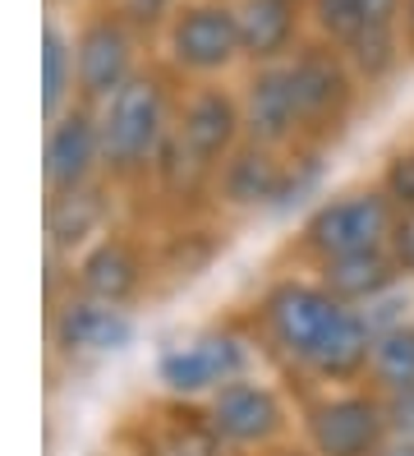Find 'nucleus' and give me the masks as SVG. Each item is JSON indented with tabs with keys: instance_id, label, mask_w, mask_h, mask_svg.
Segmentation results:
<instances>
[{
	"instance_id": "f257e3e1",
	"label": "nucleus",
	"mask_w": 414,
	"mask_h": 456,
	"mask_svg": "<svg viewBox=\"0 0 414 456\" xmlns=\"http://www.w3.org/2000/svg\"><path fill=\"white\" fill-rule=\"evenodd\" d=\"M263 369L295 392L369 383L373 328L354 305L337 300L313 273L272 258L267 273L235 300Z\"/></svg>"
},
{
	"instance_id": "f03ea898",
	"label": "nucleus",
	"mask_w": 414,
	"mask_h": 456,
	"mask_svg": "<svg viewBox=\"0 0 414 456\" xmlns=\"http://www.w3.org/2000/svg\"><path fill=\"white\" fill-rule=\"evenodd\" d=\"M175 102H180V84L157 61H148L116 97L97 106L101 175L116 184L125 199H134L148 184L166 139H171Z\"/></svg>"
},
{
	"instance_id": "7ed1b4c3",
	"label": "nucleus",
	"mask_w": 414,
	"mask_h": 456,
	"mask_svg": "<svg viewBox=\"0 0 414 456\" xmlns=\"http://www.w3.org/2000/svg\"><path fill=\"white\" fill-rule=\"evenodd\" d=\"M327 157L331 152H313V148L281 152V148H263L254 139H244L212 180V212L226 217L231 226L304 212L313 199H322Z\"/></svg>"
},
{
	"instance_id": "20e7f679",
	"label": "nucleus",
	"mask_w": 414,
	"mask_h": 456,
	"mask_svg": "<svg viewBox=\"0 0 414 456\" xmlns=\"http://www.w3.org/2000/svg\"><path fill=\"white\" fill-rule=\"evenodd\" d=\"M396 203L377 180H354L337 184L322 199H313L299 212L295 231L281 240L276 258L295 267H318L331 258H354V254H377L386 249L396 226Z\"/></svg>"
},
{
	"instance_id": "39448f33",
	"label": "nucleus",
	"mask_w": 414,
	"mask_h": 456,
	"mask_svg": "<svg viewBox=\"0 0 414 456\" xmlns=\"http://www.w3.org/2000/svg\"><path fill=\"white\" fill-rule=\"evenodd\" d=\"M263 369V355L254 337H248L239 309L231 305L226 314H212L203 323L175 328L171 337L157 341L152 355V392L175 396V401H193L203 406L212 392H221L226 383L244 379V373Z\"/></svg>"
},
{
	"instance_id": "423d86ee",
	"label": "nucleus",
	"mask_w": 414,
	"mask_h": 456,
	"mask_svg": "<svg viewBox=\"0 0 414 456\" xmlns=\"http://www.w3.org/2000/svg\"><path fill=\"white\" fill-rule=\"evenodd\" d=\"M152 51H157L152 61L180 88L231 84V74H244V37L235 0H184Z\"/></svg>"
},
{
	"instance_id": "0eeeda50",
	"label": "nucleus",
	"mask_w": 414,
	"mask_h": 456,
	"mask_svg": "<svg viewBox=\"0 0 414 456\" xmlns=\"http://www.w3.org/2000/svg\"><path fill=\"white\" fill-rule=\"evenodd\" d=\"M65 286L97 305L129 309V314L157 305L161 273H157V254H152V231L143 222H120L116 231H106L97 245H88L65 267Z\"/></svg>"
},
{
	"instance_id": "6e6552de",
	"label": "nucleus",
	"mask_w": 414,
	"mask_h": 456,
	"mask_svg": "<svg viewBox=\"0 0 414 456\" xmlns=\"http://www.w3.org/2000/svg\"><path fill=\"white\" fill-rule=\"evenodd\" d=\"M299 424L295 438L313 456H377L392 438L386 419V396L373 383H345V387H309L295 392Z\"/></svg>"
},
{
	"instance_id": "1a4fd4ad",
	"label": "nucleus",
	"mask_w": 414,
	"mask_h": 456,
	"mask_svg": "<svg viewBox=\"0 0 414 456\" xmlns=\"http://www.w3.org/2000/svg\"><path fill=\"white\" fill-rule=\"evenodd\" d=\"M134 337H138V314L129 309L97 305L69 286L46 295V360L69 379H88L101 364L125 355Z\"/></svg>"
},
{
	"instance_id": "9d476101",
	"label": "nucleus",
	"mask_w": 414,
	"mask_h": 456,
	"mask_svg": "<svg viewBox=\"0 0 414 456\" xmlns=\"http://www.w3.org/2000/svg\"><path fill=\"white\" fill-rule=\"evenodd\" d=\"M290 74H295V97H299V125H304L299 148L337 152L369 88L359 84V74L350 69L341 51L318 37H309L290 56Z\"/></svg>"
},
{
	"instance_id": "9b49d317",
	"label": "nucleus",
	"mask_w": 414,
	"mask_h": 456,
	"mask_svg": "<svg viewBox=\"0 0 414 456\" xmlns=\"http://www.w3.org/2000/svg\"><path fill=\"white\" fill-rule=\"evenodd\" d=\"M203 415L212 419L221 443L235 456H258V452L281 447L295 438V424H299L295 387L267 369H254L244 379L226 383L221 392H212L203 401Z\"/></svg>"
},
{
	"instance_id": "f8f14e48",
	"label": "nucleus",
	"mask_w": 414,
	"mask_h": 456,
	"mask_svg": "<svg viewBox=\"0 0 414 456\" xmlns=\"http://www.w3.org/2000/svg\"><path fill=\"white\" fill-rule=\"evenodd\" d=\"M148 61H152L148 42L138 37L106 0H88V5L74 14V74H78V102L83 106L97 111V106L116 97Z\"/></svg>"
},
{
	"instance_id": "ddd939ff",
	"label": "nucleus",
	"mask_w": 414,
	"mask_h": 456,
	"mask_svg": "<svg viewBox=\"0 0 414 456\" xmlns=\"http://www.w3.org/2000/svg\"><path fill=\"white\" fill-rule=\"evenodd\" d=\"M248 139L244 111L235 84H184L175 102V125H171V148L184 162L216 180V171L235 157V148Z\"/></svg>"
},
{
	"instance_id": "4468645a",
	"label": "nucleus",
	"mask_w": 414,
	"mask_h": 456,
	"mask_svg": "<svg viewBox=\"0 0 414 456\" xmlns=\"http://www.w3.org/2000/svg\"><path fill=\"white\" fill-rule=\"evenodd\" d=\"M116 452L120 456H235L221 443L212 419L203 415V406L161 392L125 411V419L116 424Z\"/></svg>"
},
{
	"instance_id": "2eb2a0df",
	"label": "nucleus",
	"mask_w": 414,
	"mask_h": 456,
	"mask_svg": "<svg viewBox=\"0 0 414 456\" xmlns=\"http://www.w3.org/2000/svg\"><path fill=\"white\" fill-rule=\"evenodd\" d=\"M120 222H129V199L116 190L110 180H97L78 194L65 199H42V235H46V258L69 267L88 245L106 231H116Z\"/></svg>"
},
{
	"instance_id": "dca6fc26",
	"label": "nucleus",
	"mask_w": 414,
	"mask_h": 456,
	"mask_svg": "<svg viewBox=\"0 0 414 456\" xmlns=\"http://www.w3.org/2000/svg\"><path fill=\"white\" fill-rule=\"evenodd\" d=\"M148 231H152V254H157V273H161V300L203 281L235 240V226L226 217H216V212L157 222Z\"/></svg>"
},
{
	"instance_id": "f3484780",
	"label": "nucleus",
	"mask_w": 414,
	"mask_h": 456,
	"mask_svg": "<svg viewBox=\"0 0 414 456\" xmlns=\"http://www.w3.org/2000/svg\"><path fill=\"white\" fill-rule=\"evenodd\" d=\"M106 180L101 175V134H97V111L74 102L69 111L46 120L42 129V199H65L88 184Z\"/></svg>"
},
{
	"instance_id": "a211bd4d",
	"label": "nucleus",
	"mask_w": 414,
	"mask_h": 456,
	"mask_svg": "<svg viewBox=\"0 0 414 456\" xmlns=\"http://www.w3.org/2000/svg\"><path fill=\"white\" fill-rule=\"evenodd\" d=\"M235 93H239V111H244V134L254 143L281 148V152H295L304 143L290 61H281V65H248L239 74Z\"/></svg>"
},
{
	"instance_id": "6ab92c4d",
	"label": "nucleus",
	"mask_w": 414,
	"mask_h": 456,
	"mask_svg": "<svg viewBox=\"0 0 414 456\" xmlns=\"http://www.w3.org/2000/svg\"><path fill=\"white\" fill-rule=\"evenodd\" d=\"M244 69L248 65H281L309 42V14L304 0H235Z\"/></svg>"
},
{
	"instance_id": "aec40b11",
	"label": "nucleus",
	"mask_w": 414,
	"mask_h": 456,
	"mask_svg": "<svg viewBox=\"0 0 414 456\" xmlns=\"http://www.w3.org/2000/svg\"><path fill=\"white\" fill-rule=\"evenodd\" d=\"M304 273H313L337 300L354 305L364 314L373 300H382L386 290H396L405 277L396 273V263L386 249L377 254H354V258H331V263H318V267H304Z\"/></svg>"
},
{
	"instance_id": "412c9836",
	"label": "nucleus",
	"mask_w": 414,
	"mask_h": 456,
	"mask_svg": "<svg viewBox=\"0 0 414 456\" xmlns=\"http://www.w3.org/2000/svg\"><path fill=\"white\" fill-rule=\"evenodd\" d=\"M78 102V74H74V23L61 14H46L42 28V120H55Z\"/></svg>"
},
{
	"instance_id": "4be33fe9",
	"label": "nucleus",
	"mask_w": 414,
	"mask_h": 456,
	"mask_svg": "<svg viewBox=\"0 0 414 456\" xmlns=\"http://www.w3.org/2000/svg\"><path fill=\"white\" fill-rule=\"evenodd\" d=\"M369 383L386 396L414 387V318L396 323L386 332H373V351H369Z\"/></svg>"
},
{
	"instance_id": "5701e85b",
	"label": "nucleus",
	"mask_w": 414,
	"mask_h": 456,
	"mask_svg": "<svg viewBox=\"0 0 414 456\" xmlns=\"http://www.w3.org/2000/svg\"><path fill=\"white\" fill-rule=\"evenodd\" d=\"M359 5L364 0H309L304 5V14H309V37L345 51L359 37Z\"/></svg>"
},
{
	"instance_id": "b1692460",
	"label": "nucleus",
	"mask_w": 414,
	"mask_h": 456,
	"mask_svg": "<svg viewBox=\"0 0 414 456\" xmlns=\"http://www.w3.org/2000/svg\"><path fill=\"white\" fill-rule=\"evenodd\" d=\"M106 5L116 10L148 46H157V37L166 33V23L175 19V10L184 5V0H106Z\"/></svg>"
},
{
	"instance_id": "393cba45",
	"label": "nucleus",
	"mask_w": 414,
	"mask_h": 456,
	"mask_svg": "<svg viewBox=\"0 0 414 456\" xmlns=\"http://www.w3.org/2000/svg\"><path fill=\"white\" fill-rule=\"evenodd\" d=\"M386 254H392L396 273L414 286V208H401V212H396L392 240H386Z\"/></svg>"
},
{
	"instance_id": "a878e982",
	"label": "nucleus",
	"mask_w": 414,
	"mask_h": 456,
	"mask_svg": "<svg viewBox=\"0 0 414 456\" xmlns=\"http://www.w3.org/2000/svg\"><path fill=\"white\" fill-rule=\"evenodd\" d=\"M386 419H392V434L414 438V387L386 392Z\"/></svg>"
},
{
	"instance_id": "bb28decb",
	"label": "nucleus",
	"mask_w": 414,
	"mask_h": 456,
	"mask_svg": "<svg viewBox=\"0 0 414 456\" xmlns=\"http://www.w3.org/2000/svg\"><path fill=\"white\" fill-rule=\"evenodd\" d=\"M401 46H405V65L414 69V0H405L401 10Z\"/></svg>"
},
{
	"instance_id": "cd10ccee",
	"label": "nucleus",
	"mask_w": 414,
	"mask_h": 456,
	"mask_svg": "<svg viewBox=\"0 0 414 456\" xmlns=\"http://www.w3.org/2000/svg\"><path fill=\"white\" fill-rule=\"evenodd\" d=\"M377 456H414V438H401V434H392L382 443V452Z\"/></svg>"
},
{
	"instance_id": "c85d7f7f",
	"label": "nucleus",
	"mask_w": 414,
	"mask_h": 456,
	"mask_svg": "<svg viewBox=\"0 0 414 456\" xmlns=\"http://www.w3.org/2000/svg\"><path fill=\"white\" fill-rule=\"evenodd\" d=\"M258 456H313V452L304 447L299 438H290V443H281V447H272V452H258Z\"/></svg>"
},
{
	"instance_id": "c756f323",
	"label": "nucleus",
	"mask_w": 414,
	"mask_h": 456,
	"mask_svg": "<svg viewBox=\"0 0 414 456\" xmlns=\"http://www.w3.org/2000/svg\"><path fill=\"white\" fill-rule=\"evenodd\" d=\"M51 5H78V0H51Z\"/></svg>"
}]
</instances>
